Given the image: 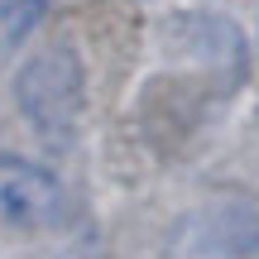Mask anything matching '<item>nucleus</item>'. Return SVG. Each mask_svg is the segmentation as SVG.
Returning a JSON list of instances; mask_svg holds the SVG:
<instances>
[{"mask_svg":"<svg viewBox=\"0 0 259 259\" xmlns=\"http://www.w3.org/2000/svg\"><path fill=\"white\" fill-rule=\"evenodd\" d=\"M19 111L24 120L48 139L72 135V125L82 120V101H87V82H82V63L72 48H44L19 67Z\"/></svg>","mask_w":259,"mask_h":259,"instance_id":"1","label":"nucleus"},{"mask_svg":"<svg viewBox=\"0 0 259 259\" xmlns=\"http://www.w3.org/2000/svg\"><path fill=\"white\" fill-rule=\"evenodd\" d=\"M63 211V187L48 168L29 163V158L0 154V221L19 226V231H44Z\"/></svg>","mask_w":259,"mask_h":259,"instance_id":"2","label":"nucleus"}]
</instances>
